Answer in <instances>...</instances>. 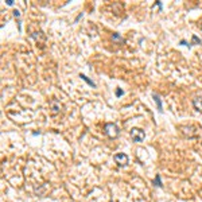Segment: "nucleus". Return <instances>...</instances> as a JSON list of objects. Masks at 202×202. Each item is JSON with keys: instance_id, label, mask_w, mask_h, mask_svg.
Wrapping results in <instances>:
<instances>
[{"instance_id": "nucleus-1", "label": "nucleus", "mask_w": 202, "mask_h": 202, "mask_svg": "<svg viewBox=\"0 0 202 202\" xmlns=\"http://www.w3.org/2000/svg\"><path fill=\"white\" fill-rule=\"evenodd\" d=\"M104 132H105V135L108 138L116 139L119 136V133H120V129L114 123H106L105 127H104Z\"/></svg>"}, {"instance_id": "nucleus-2", "label": "nucleus", "mask_w": 202, "mask_h": 202, "mask_svg": "<svg viewBox=\"0 0 202 202\" xmlns=\"http://www.w3.org/2000/svg\"><path fill=\"white\" fill-rule=\"evenodd\" d=\"M144 138H146V133H144L143 129H140V128H132L131 129V139L133 141L140 143V141L144 140Z\"/></svg>"}, {"instance_id": "nucleus-3", "label": "nucleus", "mask_w": 202, "mask_h": 202, "mask_svg": "<svg viewBox=\"0 0 202 202\" xmlns=\"http://www.w3.org/2000/svg\"><path fill=\"white\" fill-rule=\"evenodd\" d=\"M181 131L186 138H195L197 136V131H195V128H194L193 125H182Z\"/></svg>"}, {"instance_id": "nucleus-4", "label": "nucleus", "mask_w": 202, "mask_h": 202, "mask_svg": "<svg viewBox=\"0 0 202 202\" xmlns=\"http://www.w3.org/2000/svg\"><path fill=\"white\" fill-rule=\"evenodd\" d=\"M113 159L119 167H124L128 164V156H127L125 154H116V155L113 156Z\"/></svg>"}, {"instance_id": "nucleus-5", "label": "nucleus", "mask_w": 202, "mask_h": 202, "mask_svg": "<svg viewBox=\"0 0 202 202\" xmlns=\"http://www.w3.org/2000/svg\"><path fill=\"white\" fill-rule=\"evenodd\" d=\"M50 105H51V112H53L54 114L58 113V112H61V103H59L58 100H51V103H50Z\"/></svg>"}, {"instance_id": "nucleus-6", "label": "nucleus", "mask_w": 202, "mask_h": 202, "mask_svg": "<svg viewBox=\"0 0 202 202\" xmlns=\"http://www.w3.org/2000/svg\"><path fill=\"white\" fill-rule=\"evenodd\" d=\"M193 106L197 112L202 113V97H195V98H193Z\"/></svg>"}, {"instance_id": "nucleus-7", "label": "nucleus", "mask_w": 202, "mask_h": 202, "mask_svg": "<svg viewBox=\"0 0 202 202\" xmlns=\"http://www.w3.org/2000/svg\"><path fill=\"white\" fill-rule=\"evenodd\" d=\"M152 96H154V100H155L156 105H158V111H159V113H162V112H163V108H162V101H160V97H159L156 93H154Z\"/></svg>"}, {"instance_id": "nucleus-8", "label": "nucleus", "mask_w": 202, "mask_h": 202, "mask_svg": "<svg viewBox=\"0 0 202 202\" xmlns=\"http://www.w3.org/2000/svg\"><path fill=\"white\" fill-rule=\"evenodd\" d=\"M79 78H81V79H84V81H86V82H88V84H89V85L92 86V88H96V84H94V82L92 81V79H89L88 77L85 76V74H79Z\"/></svg>"}, {"instance_id": "nucleus-9", "label": "nucleus", "mask_w": 202, "mask_h": 202, "mask_svg": "<svg viewBox=\"0 0 202 202\" xmlns=\"http://www.w3.org/2000/svg\"><path fill=\"white\" fill-rule=\"evenodd\" d=\"M112 39H113L114 42H117V43H124V39L121 38L119 34H113V35H112Z\"/></svg>"}, {"instance_id": "nucleus-10", "label": "nucleus", "mask_w": 202, "mask_h": 202, "mask_svg": "<svg viewBox=\"0 0 202 202\" xmlns=\"http://www.w3.org/2000/svg\"><path fill=\"white\" fill-rule=\"evenodd\" d=\"M191 39H193V42H191V43H189V47H191L193 44H199V43H201V39H199L197 35H193V38H191Z\"/></svg>"}, {"instance_id": "nucleus-11", "label": "nucleus", "mask_w": 202, "mask_h": 202, "mask_svg": "<svg viewBox=\"0 0 202 202\" xmlns=\"http://www.w3.org/2000/svg\"><path fill=\"white\" fill-rule=\"evenodd\" d=\"M154 183H155V186H158V187H162L163 184H162V181H160V175H156L155 176V179H154Z\"/></svg>"}, {"instance_id": "nucleus-12", "label": "nucleus", "mask_w": 202, "mask_h": 202, "mask_svg": "<svg viewBox=\"0 0 202 202\" xmlns=\"http://www.w3.org/2000/svg\"><path fill=\"white\" fill-rule=\"evenodd\" d=\"M116 96L117 97H120V96H123V90H121L120 88H117L116 89Z\"/></svg>"}, {"instance_id": "nucleus-13", "label": "nucleus", "mask_w": 202, "mask_h": 202, "mask_svg": "<svg viewBox=\"0 0 202 202\" xmlns=\"http://www.w3.org/2000/svg\"><path fill=\"white\" fill-rule=\"evenodd\" d=\"M7 4H8V6H12V4H14V1H12V0H7Z\"/></svg>"}, {"instance_id": "nucleus-14", "label": "nucleus", "mask_w": 202, "mask_h": 202, "mask_svg": "<svg viewBox=\"0 0 202 202\" xmlns=\"http://www.w3.org/2000/svg\"><path fill=\"white\" fill-rule=\"evenodd\" d=\"M14 15H15V16H19L20 14H19V11H14Z\"/></svg>"}, {"instance_id": "nucleus-15", "label": "nucleus", "mask_w": 202, "mask_h": 202, "mask_svg": "<svg viewBox=\"0 0 202 202\" xmlns=\"http://www.w3.org/2000/svg\"><path fill=\"white\" fill-rule=\"evenodd\" d=\"M111 202H112V201H111Z\"/></svg>"}]
</instances>
